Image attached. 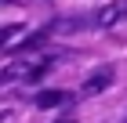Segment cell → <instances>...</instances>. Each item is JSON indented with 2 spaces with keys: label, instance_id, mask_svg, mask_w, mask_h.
<instances>
[{
  "label": "cell",
  "instance_id": "cell-2",
  "mask_svg": "<svg viewBox=\"0 0 127 123\" xmlns=\"http://www.w3.org/2000/svg\"><path fill=\"white\" fill-rule=\"evenodd\" d=\"M124 18H127V0H116V4H109L95 15V25H116Z\"/></svg>",
  "mask_w": 127,
  "mask_h": 123
},
{
  "label": "cell",
  "instance_id": "cell-1",
  "mask_svg": "<svg viewBox=\"0 0 127 123\" xmlns=\"http://www.w3.org/2000/svg\"><path fill=\"white\" fill-rule=\"evenodd\" d=\"M109 83H113V65H102V69H95V73L84 80V87H80V91H84V94H102Z\"/></svg>",
  "mask_w": 127,
  "mask_h": 123
},
{
  "label": "cell",
  "instance_id": "cell-5",
  "mask_svg": "<svg viewBox=\"0 0 127 123\" xmlns=\"http://www.w3.org/2000/svg\"><path fill=\"white\" fill-rule=\"evenodd\" d=\"M47 33H51V29H36V33H29V36H26V44H18V51H36L40 44L47 40Z\"/></svg>",
  "mask_w": 127,
  "mask_h": 123
},
{
  "label": "cell",
  "instance_id": "cell-4",
  "mask_svg": "<svg viewBox=\"0 0 127 123\" xmlns=\"http://www.w3.org/2000/svg\"><path fill=\"white\" fill-rule=\"evenodd\" d=\"M95 25V18H58L51 25V33H76V29H87Z\"/></svg>",
  "mask_w": 127,
  "mask_h": 123
},
{
  "label": "cell",
  "instance_id": "cell-6",
  "mask_svg": "<svg viewBox=\"0 0 127 123\" xmlns=\"http://www.w3.org/2000/svg\"><path fill=\"white\" fill-rule=\"evenodd\" d=\"M15 36V25H0V47H4V40Z\"/></svg>",
  "mask_w": 127,
  "mask_h": 123
},
{
  "label": "cell",
  "instance_id": "cell-7",
  "mask_svg": "<svg viewBox=\"0 0 127 123\" xmlns=\"http://www.w3.org/2000/svg\"><path fill=\"white\" fill-rule=\"evenodd\" d=\"M62 123H73V120H62Z\"/></svg>",
  "mask_w": 127,
  "mask_h": 123
},
{
  "label": "cell",
  "instance_id": "cell-8",
  "mask_svg": "<svg viewBox=\"0 0 127 123\" xmlns=\"http://www.w3.org/2000/svg\"><path fill=\"white\" fill-rule=\"evenodd\" d=\"M124 123H127V120H124Z\"/></svg>",
  "mask_w": 127,
  "mask_h": 123
},
{
  "label": "cell",
  "instance_id": "cell-3",
  "mask_svg": "<svg viewBox=\"0 0 127 123\" xmlns=\"http://www.w3.org/2000/svg\"><path fill=\"white\" fill-rule=\"evenodd\" d=\"M65 101H73L69 91H40V94L33 98L36 109H58V105H65Z\"/></svg>",
  "mask_w": 127,
  "mask_h": 123
}]
</instances>
